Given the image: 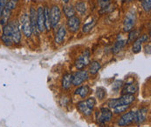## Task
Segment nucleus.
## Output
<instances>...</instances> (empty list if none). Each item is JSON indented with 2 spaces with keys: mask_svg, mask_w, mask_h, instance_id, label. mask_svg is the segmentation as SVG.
Listing matches in <instances>:
<instances>
[{
  "mask_svg": "<svg viewBox=\"0 0 151 127\" xmlns=\"http://www.w3.org/2000/svg\"><path fill=\"white\" fill-rule=\"evenodd\" d=\"M135 100V97L132 94H124L118 98H112L108 101L109 108H115L121 106H130Z\"/></svg>",
  "mask_w": 151,
  "mask_h": 127,
  "instance_id": "1",
  "label": "nucleus"
},
{
  "mask_svg": "<svg viewBox=\"0 0 151 127\" xmlns=\"http://www.w3.org/2000/svg\"><path fill=\"white\" fill-rule=\"evenodd\" d=\"M96 104L94 98H88L86 100L81 101L77 104V109L85 116H90L93 112V109Z\"/></svg>",
  "mask_w": 151,
  "mask_h": 127,
  "instance_id": "2",
  "label": "nucleus"
},
{
  "mask_svg": "<svg viewBox=\"0 0 151 127\" xmlns=\"http://www.w3.org/2000/svg\"><path fill=\"white\" fill-rule=\"evenodd\" d=\"M1 40L6 46H12L13 44L12 41V23L8 22L3 26V33L1 36Z\"/></svg>",
  "mask_w": 151,
  "mask_h": 127,
  "instance_id": "3",
  "label": "nucleus"
},
{
  "mask_svg": "<svg viewBox=\"0 0 151 127\" xmlns=\"http://www.w3.org/2000/svg\"><path fill=\"white\" fill-rule=\"evenodd\" d=\"M136 22V14L134 10H130L127 13L125 19H124V23H123V29L124 31L126 32H129L130 31H132L134 27Z\"/></svg>",
  "mask_w": 151,
  "mask_h": 127,
  "instance_id": "4",
  "label": "nucleus"
},
{
  "mask_svg": "<svg viewBox=\"0 0 151 127\" xmlns=\"http://www.w3.org/2000/svg\"><path fill=\"white\" fill-rule=\"evenodd\" d=\"M61 19V11L58 5H52L50 10V20L52 28L55 29Z\"/></svg>",
  "mask_w": 151,
  "mask_h": 127,
  "instance_id": "5",
  "label": "nucleus"
},
{
  "mask_svg": "<svg viewBox=\"0 0 151 127\" xmlns=\"http://www.w3.org/2000/svg\"><path fill=\"white\" fill-rule=\"evenodd\" d=\"M20 24H21L20 31H22L23 34L26 38H31V36L32 34V26H31L30 20H29V16L26 13H24V15L21 16Z\"/></svg>",
  "mask_w": 151,
  "mask_h": 127,
  "instance_id": "6",
  "label": "nucleus"
},
{
  "mask_svg": "<svg viewBox=\"0 0 151 127\" xmlns=\"http://www.w3.org/2000/svg\"><path fill=\"white\" fill-rule=\"evenodd\" d=\"M89 63H90V51L86 49L75 61V67L81 71L86 67Z\"/></svg>",
  "mask_w": 151,
  "mask_h": 127,
  "instance_id": "7",
  "label": "nucleus"
},
{
  "mask_svg": "<svg viewBox=\"0 0 151 127\" xmlns=\"http://www.w3.org/2000/svg\"><path fill=\"white\" fill-rule=\"evenodd\" d=\"M89 78V73L87 71L81 70L73 74V85L80 86Z\"/></svg>",
  "mask_w": 151,
  "mask_h": 127,
  "instance_id": "8",
  "label": "nucleus"
},
{
  "mask_svg": "<svg viewBox=\"0 0 151 127\" xmlns=\"http://www.w3.org/2000/svg\"><path fill=\"white\" fill-rule=\"evenodd\" d=\"M134 118H135V111H129L124 113L120 118V119L118 121V126H128L134 122Z\"/></svg>",
  "mask_w": 151,
  "mask_h": 127,
  "instance_id": "9",
  "label": "nucleus"
},
{
  "mask_svg": "<svg viewBox=\"0 0 151 127\" xmlns=\"http://www.w3.org/2000/svg\"><path fill=\"white\" fill-rule=\"evenodd\" d=\"M112 117H113V112L108 108H105V107L101 108L100 113L97 115L98 123L101 125L106 124L112 119Z\"/></svg>",
  "mask_w": 151,
  "mask_h": 127,
  "instance_id": "10",
  "label": "nucleus"
},
{
  "mask_svg": "<svg viewBox=\"0 0 151 127\" xmlns=\"http://www.w3.org/2000/svg\"><path fill=\"white\" fill-rule=\"evenodd\" d=\"M12 41L14 44H19L21 42V31L19 23L18 21H12Z\"/></svg>",
  "mask_w": 151,
  "mask_h": 127,
  "instance_id": "11",
  "label": "nucleus"
},
{
  "mask_svg": "<svg viewBox=\"0 0 151 127\" xmlns=\"http://www.w3.org/2000/svg\"><path fill=\"white\" fill-rule=\"evenodd\" d=\"M149 39H150V37L148 35H142V36H140L136 40H134V44H133V46H132L133 53L137 54V53L141 52L142 44L145 42H148Z\"/></svg>",
  "mask_w": 151,
  "mask_h": 127,
  "instance_id": "12",
  "label": "nucleus"
},
{
  "mask_svg": "<svg viewBox=\"0 0 151 127\" xmlns=\"http://www.w3.org/2000/svg\"><path fill=\"white\" fill-rule=\"evenodd\" d=\"M66 24H67V28H68V30H69L71 32L75 33V32H77V31L80 30V26H81V19H80L78 17L73 16V17H72V18L67 19Z\"/></svg>",
  "mask_w": 151,
  "mask_h": 127,
  "instance_id": "13",
  "label": "nucleus"
},
{
  "mask_svg": "<svg viewBox=\"0 0 151 127\" xmlns=\"http://www.w3.org/2000/svg\"><path fill=\"white\" fill-rule=\"evenodd\" d=\"M37 29L40 32H44L45 31L44 7H42V6H40L37 9Z\"/></svg>",
  "mask_w": 151,
  "mask_h": 127,
  "instance_id": "14",
  "label": "nucleus"
},
{
  "mask_svg": "<svg viewBox=\"0 0 151 127\" xmlns=\"http://www.w3.org/2000/svg\"><path fill=\"white\" fill-rule=\"evenodd\" d=\"M148 113H149V110L145 107L141 108L140 110H138L137 111H135V118H134V122L138 125H141L142 123H144L147 120L148 118Z\"/></svg>",
  "mask_w": 151,
  "mask_h": 127,
  "instance_id": "15",
  "label": "nucleus"
},
{
  "mask_svg": "<svg viewBox=\"0 0 151 127\" xmlns=\"http://www.w3.org/2000/svg\"><path fill=\"white\" fill-rule=\"evenodd\" d=\"M29 20L30 24L32 26V33H36L38 29H37V11L34 7H31L30 8V11H29Z\"/></svg>",
  "mask_w": 151,
  "mask_h": 127,
  "instance_id": "16",
  "label": "nucleus"
},
{
  "mask_svg": "<svg viewBox=\"0 0 151 127\" xmlns=\"http://www.w3.org/2000/svg\"><path fill=\"white\" fill-rule=\"evenodd\" d=\"M65 35H66V28L64 25H62L58 29V31H57V32L55 34V39H54L55 43L58 44H62L65 40Z\"/></svg>",
  "mask_w": 151,
  "mask_h": 127,
  "instance_id": "17",
  "label": "nucleus"
},
{
  "mask_svg": "<svg viewBox=\"0 0 151 127\" xmlns=\"http://www.w3.org/2000/svg\"><path fill=\"white\" fill-rule=\"evenodd\" d=\"M138 90V86L137 85L134 84V83H128V84H125L123 85V88H122V95L124 94H132L134 95Z\"/></svg>",
  "mask_w": 151,
  "mask_h": 127,
  "instance_id": "18",
  "label": "nucleus"
},
{
  "mask_svg": "<svg viewBox=\"0 0 151 127\" xmlns=\"http://www.w3.org/2000/svg\"><path fill=\"white\" fill-rule=\"evenodd\" d=\"M62 88L64 90H69L73 85V74L65 73L62 78Z\"/></svg>",
  "mask_w": 151,
  "mask_h": 127,
  "instance_id": "19",
  "label": "nucleus"
},
{
  "mask_svg": "<svg viewBox=\"0 0 151 127\" xmlns=\"http://www.w3.org/2000/svg\"><path fill=\"white\" fill-rule=\"evenodd\" d=\"M63 12L67 19L72 18V17L75 16V14H76V11L74 9V7L69 4H65L63 5Z\"/></svg>",
  "mask_w": 151,
  "mask_h": 127,
  "instance_id": "20",
  "label": "nucleus"
},
{
  "mask_svg": "<svg viewBox=\"0 0 151 127\" xmlns=\"http://www.w3.org/2000/svg\"><path fill=\"white\" fill-rule=\"evenodd\" d=\"M90 93V88L87 85H82L78 87L75 90V94L79 95L81 98H85L87 97V95Z\"/></svg>",
  "mask_w": 151,
  "mask_h": 127,
  "instance_id": "21",
  "label": "nucleus"
},
{
  "mask_svg": "<svg viewBox=\"0 0 151 127\" xmlns=\"http://www.w3.org/2000/svg\"><path fill=\"white\" fill-rule=\"evenodd\" d=\"M89 69H88V73L92 74V75H95L99 72L101 65V63L99 61H93L92 63H90L89 64Z\"/></svg>",
  "mask_w": 151,
  "mask_h": 127,
  "instance_id": "22",
  "label": "nucleus"
},
{
  "mask_svg": "<svg viewBox=\"0 0 151 127\" xmlns=\"http://www.w3.org/2000/svg\"><path fill=\"white\" fill-rule=\"evenodd\" d=\"M44 16H45V31H50L52 29V25H51V20H50V10L47 6L44 7Z\"/></svg>",
  "mask_w": 151,
  "mask_h": 127,
  "instance_id": "23",
  "label": "nucleus"
},
{
  "mask_svg": "<svg viewBox=\"0 0 151 127\" xmlns=\"http://www.w3.org/2000/svg\"><path fill=\"white\" fill-rule=\"evenodd\" d=\"M125 44H126V41L125 40H118V41H116V42L114 43L113 48H112V52L114 54H117L118 52H120L123 49Z\"/></svg>",
  "mask_w": 151,
  "mask_h": 127,
  "instance_id": "24",
  "label": "nucleus"
},
{
  "mask_svg": "<svg viewBox=\"0 0 151 127\" xmlns=\"http://www.w3.org/2000/svg\"><path fill=\"white\" fill-rule=\"evenodd\" d=\"M75 11L81 16H84L86 14V5L84 2H78L76 3L75 4V7H74Z\"/></svg>",
  "mask_w": 151,
  "mask_h": 127,
  "instance_id": "25",
  "label": "nucleus"
},
{
  "mask_svg": "<svg viewBox=\"0 0 151 127\" xmlns=\"http://www.w3.org/2000/svg\"><path fill=\"white\" fill-rule=\"evenodd\" d=\"M140 37V31L139 30H132L129 31L128 42H134Z\"/></svg>",
  "mask_w": 151,
  "mask_h": 127,
  "instance_id": "26",
  "label": "nucleus"
},
{
  "mask_svg": "<svg viewBox=\"0 0 151 127\" xmlns=\"http://www.w3.org/2000/svg\"><path fill=\"white\" fill-rule=\"evenodd\" d=\"M94 25H95V21H94V20H92V21L86 23V24H85L83 25V27H82V31H83L85 34L88 33L89 31H92V29L94 27Z\"/></svg>",
  "mask_w": 151,
  "mask_h": 127,
  "instance_id": "27",
  "label": "nucleus"
},
{
  "mask_svg": "<svg viewBox=\"0 0 151 127\" xmlns=\"http://www.w3.org/2000/svg\"><path fill=\"white\" fill-rule=\"evenodd\" d=\"M142 7L146 12H150L151 10V0H140Z\"/></svg>",
  "mask_w": 151,
  "mask_h": 127,
  "instance_id": "28",
  "label": "nucleus"
},
{
  "mask_svg": "<svg viewBox=\"0 0 151 127\" xmlns=\"http://www.w3.org/2000/svg\"><path fill=\"white\" fill-rule=\"evenodd\" d=\"M18 3H19V0H8L5 7L8 10H10V11H14L16 9V7L18 5Z\"/></svg>",
  "mask_w": 151,
  "mask_h": 127,
  "instance_id": "29",
  "label": "nucleus"
},
{
  "mask_svg": "<svg viewBox=\"0 0 151 127\" xmlns=\"http://www.w3.org/2000/svg\"><path fill=\"white\" fill-rule=\"evenodd\" d=\"M106 95H107V91H106V90H105L104 88L99 87V88L97 89V91H96V96L98 97L99 99H103V98H105Z\"/></svg>",
  "mask_w": 151,
  "mask_h": 127,
  "instance_id": "30",
  "label": "nucleus"
},
{
  "mask_svg": "<svg viewBox=\"0 0 151 127\" xmlns=\"http://www.w3.org/2000/svg\"><path fill=\"white\" fill-rule=\"evenodd\" d=\"M129 106H121L115 107V108H114V112L115 114H121L122 112H125L129 108Z\"/></svg>",
  "mask_w": 151,
  "mask_h": 127,
  "instance_id": "31",
  "label": "nucleus"
},
{
  "mask_svg": "<svg viewBox=\"0 0 151 127\" xmlns=\"http://www.w3.org/2000/svg\"><path fill=\"white\" fill-rule=\"evenodd\" d=\"M112 0H97L98 2V4L101 6V9H105V8H108Z\"/></svg>",
  "mask_w": 151,
  "mask_h": 127,
  "instance_id": "32",
  "label": "nucleus"
},
{
  "mask_svg": "<svg viewBox=\"0 0 151 127\" xmlns=\"http://www.w3.org/2000/svg\"><path fill=\"white\" fill-rule=\"evenodd\" d=\"M7 2H8V0H0V18H1L2 12H3Z\"/></svg>",
  "mask_w": 151,
  "mask_h": 127,
  "instance_id": "33",
  "label": "nucleus"
},
{
  "mask_svg": "<svg viewBox=\"0 0 151 127\" xmlns=\"http://www.w3.org/2000/svg\"><path fill=\"white\" fill-rule=\"evenodd\" d=\"M122 81H116L114 84V85H113V88L114 89V90H119V88L120 87H122Z\"/></svg>",
  "mask_w": 151,
  "mask_h": 127,
  "instance_id": "34",
  "label": "nucleus"
},
{
  "mask_svg": "<svg viewBox=\"0 0 151 127\" xmlns=\"http://www.w3.org/2000/svg\"><path fill=\"white\" fill-rule=\"evenodd\" d=\"M150 44H147L146 46H145V50H146V53H149V54H150Z\"/></svg>",
  "mask_w": 151,
  "mask_h": 127,
  "instance_id": "35",
  "label": "nucleus"
},
{
  "mask_svg": "<svg viewBox=\"0 0 151 127\" xmlns=\"http://www.w3.org/2000/svg\"><path fill=\"white\" fill-rule=\"evenodd\" d=\"M62 2H63L64 4H68V3L70 2V0H62Z\"/></svg>",
  "mask_w": 151,
  "mask_h": 127,
  "instance_id": "36",
  "label": "nucleus"
},
{
  "mask_svg": "<svg viewBox=\"0 0 151 127\" xmlns=\"http://www.w3.org/2000/svg\"><path fill=\"white\" fill-rule=\"evenodd\" d=\"M132 1H134V0H128V2H132Z\"/></svg>",
  "mask_w": 151,
  "mask_h": 127,
  "instance_id": "37",
  "label": "nucleus"
},
{
  "mask_svg": "<svg viewBox=\"0 0 151 127\" xmlns=\"http://www.w3.org/2000/svg\"><path fill=\"white\" fill-rule=\"evenodd\" d=\"M122 2H124V1H126V0H122Z\"/></svg>",
  "mask_w": 151,
  "mask_h": 127,
  "instance_id": "38",
  "label": "nucleus"
}]
</instances>
